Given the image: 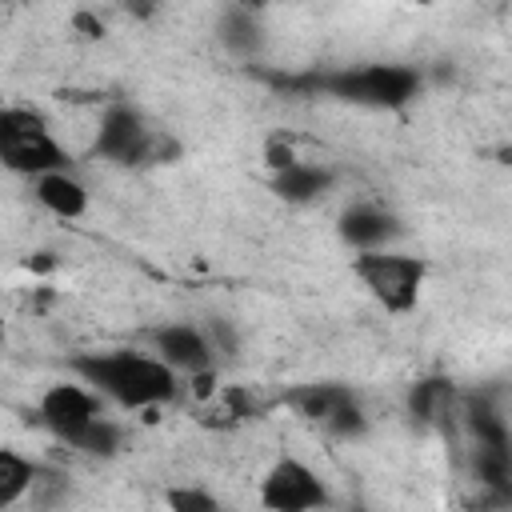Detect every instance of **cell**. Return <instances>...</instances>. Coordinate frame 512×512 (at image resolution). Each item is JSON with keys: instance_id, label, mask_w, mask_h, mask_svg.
<instances>
[{"instance_id": "12", "label": "cell", "mask_w": 512, "mask_h": 512, "mask_svg": "<svg viewBox=\"0 0 512 512\" xmlns=\"http://www.w3.org/2000/svg\"><path fill=\"white\" fill-rule=\"evenodd\" d=\"M328 184H332V176H328L324 168H316V164H300V160H296L292 168L276 172V180H272L276 196H284V200H292V204H308V200L324 196Z\"/></svg>"}, {"instance_id": "7", "label": "cell", "mask_w": 512, "mask_h": 512, "mask_svg": "<svg viewBox=\"0 0 512 512\" xmlns=\"http://www.w3.org/2000/svg\"><path fill=\"white\" fill-rule=\"evenodd\" d=\"M40 420L68 444H76L100 420V396L84 384H52L40 396Z\"/></svg>"}, {"instance_id": "11", "label": "cell", "mask_w": 512, "mask_h": 512, "mask_svg": "<svg viewBox=\"0 0 512 512\" xmlns=\"http://www.w3.org/2000/svg\"><path fill=\"white\" fill-rule=\"evenodd\" d=\"M36 200H40L52 216H60V220H76V216H84V208H88L84 184H80L76 176H68L64 168L36 176Z\"/></svg>"}, {"instance_id": "21", "label": "cell", "mask_w": 512, "mask_h": 512, "mask_svg": "<svg viewBox=\"0 0 512 512\" xmlns=\"http://www.w3.org/2000/svg\"><path fill=\"white\" fill-rule=\"evenodd\" d=\"M28 268H36V272H48V268H52V256H48V252H36V260H28Z\"/></svg>"}, {"instance_id": "16", "label": "cell", "mask_w": 512, "mask_h": 512, "mask_svg": "<svg viewBox=\"0 0 512 512\" xmlns=\"http://www.w3.org/2000/svg\"><path fill=\"white\" fill-rule=\"evenodd\" d=\"M224 40H228L232 48H252V44H256V20L248 16V8H240V12L228 16V24H224Z\"/></svg>"}, {"instance_id": "22", "label": "cell", "mask_w": 512, "mask_h": 512, "mask_svg": "<svg viewBox=\"0 0 512 512\" xmlns=\"http://www.w3.org/2000/svg\"><path fill=\"white\" fill-rule=\"evenodd\" d=\"M416 4H428V0H416Z\"/></svg>"}, {"instance_id": "14", "label": "cell", "mask_w": 512, "mask_h": 512, "mask_svg": "<svg viewBox=\"0 0 512 512\" xmlns=\"http://www.w3.org/2000/svg\"><path fill=\"white\" fill-rule=\"evenodd\" d=\"M32 484H36L32 460H24L16 448H4L0 452V508H12Z\"/></svg>"}, {"instance_id": "19", "label": "cell", "mask_w": 512, "mask_h": 512, "mask_svg": "<svg viewBox=\"0 0 512 512\" xmlns=\"http://www.w3.org/2000/svg\"><path fill=\"white\" fill-rule=\"evenodd\" d=\"M72 28H76L84 40H100V36H104V20L92 16V12H76V16H72Z\"/></svg>"}, {"instance_id": "13", "label": "cell", "mask_w": 512, "mask_h": 512, "mask_svg": "<svg viewBox=\"0 0 512 512\" xmlns=\"http://www.w3.org/2000/svg\"><path fill=\"white\" fill-rule=\"evenodd\" d=\"M408 408H412V416H416L420 424H436V420H444V412L452 408V384L440 380V376L412 384V392H408Z\"/></svg>"}, {"instance_id": "1", "label": "cell", "mask_w": 512, "mask_h": 512, "mask_svg": "<svg viewBox=\"0 0 512 512\" xmlns=\"http://www.w3.org/2000/svg\"><path fill=\"white\" fill-rule=\"evenodd\" d=\"M72 368L84 376V384H92L124 408H152L176 396V368L160 356L152 360L136 352H96L76 356Z\"/></svg>"}, {"instance_id": "9", "label": "cell", "mask_w": 512, "mask_h": 512, "mask_svg": "<svg viewBox=\"0 0 512 512\" xmlns=\"http://www.w3.org/2000/svg\"><path fill=\"white\" fill-rule=\"evenodd\" d=\"M156 352L180 372H204L212 368V344L192 324H168L156 332Z\"/></svg>"}, {"instance_id": "3", "label": "cell", "mask_w": 512, "mask_h": 512, "mask_svg": "<svg viewBox=\"0 0 512 512\" xmlns=\"http://www.w3.org/2000/svg\"><path fill=\"white\" fill-rule=\"evenodd\" d=\"M416 88H420V76L400 64H364L336 76H316V92H332L340 100L368 104V108H400L416 96Z\"/></svg>"}, {"instance_id": "8", "label": "cell", "mask_w": 512, "mask_h": 512, "mask_svg": "<svg viewBox=\"0 0 512 512\" xmlns=\"http://www.w3.org/2000/svg\"><path fill=\"white\" fill-rule=\"evenodd\" d=\"M324 500H328L324 484L300 460H276L260 484V504L276 512H304V508H320Z\"/></svg>"}, {"instance_id": "10", "label": "cell", "mask_w": 512, "mask_h": 512, "mask_svg": "<svg viewBox=\"0 0 512 512\" xmlns=\"http://www.w3.org/2000/svg\"><path fill=\"white\" fill-rule=\"evenodd\" d=\"M396 232H400L396 220H392L384 208H372V204H356V208H348V212L340 216V236H344L352 248H360V252L380 248V244L392 240Z\"/></svg>"}, {"instance_id": "17", "label": "cell", "mask_w": 512, "mask_h": 512, "mask_svg": "<svg viewBox=\"0 0 512 512\" xmlns=\"http://www.w3.org/2000/svg\"><path fill=\"white\" fill-rule=\"evenodd\" d=\"M168 504L180 508V512H212V508H216V500L204 496V492H196V488H176V492H168Z\"/></svg>"}, {"instance_id": "18", "label": "cell", "mask_w": 512, "mask_h": 512, "mask_svg": "<svg viewBox=\"0 0 512 512\" xmlns=\"http://www.w3.org/2000/svg\"><path fill=\"white\" fill-rule=\"evenodd\" d=\"M264 160H268V168H272V172H284V168H292V164H296L292 140H284V136H272V140H268V148H264Z\"/></svg>"}, {"instance_id": "15", "label": "cell", "mask_w": 512, "mask_h": 512, "mask_svg": "<svg viewBox=\"0 0 512 512\" xmlns=\"http://www.w3.org/2000/svg\"><path fill=\"white\" fill-rule=\"evenodd\" d=\"M116 444H120V428L116 424H108L104 416L72 444V448H80V452H92V456H112L116 452Z\"/></svg>"}, {"instance_id": "4", "label": "cell", "mask_w": 512, "mask_h": 512, "mask_svg": "<svg viewBox=\"0 0 512 512\" xmlns=\"http://www.w3.org/2000/svg\"><path fill=\"white\" fill-rule=\"evenodd\" d=\"M424 260L404 256V252H384L368 248L352 260V276L388 308V312H412L420 284H424Z\"/></svg>"}, {"instance_id": "20", "label": "cell", "mask_w": 512, "mask_h": 512, "mask_svg": "<svg viewBox=\"0 0 512 512\" xmlns=\"http://www.w3.org/2000/svg\"><path fill=\"white\" fill-rule=\"evenodd\" d=\"M124 8H128L132 16H152V12H156V0H124Z\"/></svg>"}, {"instance_id": "5", "label": "cell", "mask_w": 512, "mask_h": 512, "mask_svg": "<svg viewBox=\"0 0 512 512\" xmlns=\"http://www.w3.org/2000/svg\"><path fill=\"white\" fill-rule=\"evenodd\" d=\"M164 148V140L156 132L144 128L140 112L128 108V104H112L104 116H100V128H96V144L92 152L104 156V160H116V164H140V160H156Z\"/></svg>"}, {"instance_id": "2", "label": "cell", "mask_w": 512, "mask_h": 512, "mask_svg": "<svg viewBox=\"0 0 512 512\" xmlns=\"http://www.w3.org/2000/svg\"><path fill=\"white\" fill-rule=\"evenodd\" d=\"M0 148H4V164L12 172H24V176H44V172L68 168V152L52 140L44 116L28 112V108H4Z\"/></svg>"}, {"instance_id": "6", "label": "cell", "mask_w": 512, "mask_h": 512, "mask_svg": "<svg viewBox=\"0 0 512 512\" xmlns=\"http://www.w3.org/2000/svg\"><path fill=\"white\" fill-rule=\"evenodd\" d=\"M288 404L308 424H320L332 436H344L348 440V436H360L364 432V412L352 400V392L340 388V384H308V388H296L288 396Z\"/></svg>"}]
</instances>
